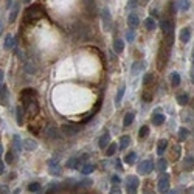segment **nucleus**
<instances>
[{
    "label": "nucleus",
    "instance_id": "1",
    "mask_svg": "<svg viewBox=\"0 0 194 194\" xmlns=\"http://www.w3.org/2000/svg\"><path fill=\"white\" fill-rule=\"evenodd\" d=\"M172 42H174V34L172 36H166V38L163 39V42L160 43L158 58H157V67H158V70H163L166 67V62H168L169 54H171Z\"/></svg>",
    "mask_w": 194,
    "mask_h": 194
},
{
    "label": "nucleus",
    "instance_id": "2",
    "mask_svg": "<svg viewBox=\"0 0 194 194\" xmlns=\"http://www.w3.org/2000/svg\"><path fill=\"white\" fill-rule=\"evenodd\" d=\"M45 16V11L42 8V5H31L25 9V16H23V25L25 23H30V22H34L39 20L40 17Z\"/></svg>",
    "mask_w": 194,
    "mask_h": 194
},
{
    "label": "nucleus",
    "instance_id": "3",
    "mask_svg": "<svg viewBox=\"0 0 194 194\" xmlns=\"http://www.w3.org/2000/svg\"><path fill=\"white\" fill-rule=\"evenodd\" d=\"M72 36L78 42H85L89 39V27H85L82 22H76L72 27Z\"/></svg>",
    "mask_w": 194,
    "mask_h": 194
},
{
    "label": "nucleus",
    "instance_id": "4",
    "mask_svg": "<svg viewBox=\"0 0 194 194\" xmlns=\"http://www.w3.org/2000/svg\"><path fill=\"white\" fill-rule=\"evenodd\" d=\"M20 101H22L23 107H27L28 104L38 101V92L34 89H23L20 93Z\"/></svg>",
    "mask_w": 194,
    "mask_h": 194
},
{
    "label": "nucleus",
    "instance_id": "5",
    "mask_svg": "<svg viewBox=\"0 0 194 194\" xmlns=\"http://www.w3.org/2000/svg\"><path fill=\"white\" fill-rule=\"evenodd\" d=\"M138 185H140V180H138L137 176H129L124 180V186H126V193L127 194H137Z\"/></svg>",
    "mask_w": 194,
    "mask_h": 194
},
{
    "label": "nucleus",
    "instance_id": "6",
    "mask_svg": "<svg viewBox=\"0 0 194 194\" xmlns=\"http://www.w3.org/2000/svg\"><path fill=\"white\" fill-rule=\"evenodd\" d=\"M154 168H155V165L151 158H149V160H143V161L137 166V169H138L140 174H151V172L154 171Z\"/></svg>",
    "mask_w": 194,
    "mask_h": 194
},
{
    "label": "nucleus",
    "instance_id": "7",
    "mask_svg": "<svg viewBox=\"0 0 194 194\" xmlns=\"http://www.w3.org/2000/svg\"><path fill=\"white\" fill-rule=\"evenodd\" d=\"M158 191L161 194H165V193H168L169 191V176L168 174H160V179H158Z\"/></svg>",
    "mask_w": 194,
    "mask_h": 194
},
{
    "label": "nucleus",
    "instance_id": "8",
    "mask_svg": "<svg viewBox=\"0 0 194 194\" xmlns=\"http://www.w3.org/2000/svg\"><path fill=\"white\" fill-rule=\"evenodd\" d=\"M160 25H161V30H163L165 38L174 34V20H171V19H165V20H161Z\"/></svg>",
    "mask_w": 194,
    "mask_h": 194
},
{
    "label": "nucleus",
    "instance_id": "9",
    "mask_svg": "<svg viewBox=\"0 0 194 194\" xmlns=\"http://www.w3.org/2000/svg\"><path fill=\"white\" fill-rule=\"evenodd\" d=\"M48 168H50V172L53 176H61V168H59V158L58 157H51L48 160Z\"/></svg>",
    "mask_w": 194,
    "mask_h": 194
},
{
    "label": "nucleus",
    "instance_id": "10",
    "mask_svg": "<svg viewBox=\"0 0 194 194\" xmlns=\"http://www.w3.org/2000/svg\"><path fill=\"white\" fill-rule=\"evenodd\" d=\"M101 19H103V25H104V30H110V27H112V17H110V13H109V9L107 8H104L103 11H101Z\"/></svg>",
    "mask_w": 194,
    "mask_h": 194
},
{
    "label": "nucleus",
    "instance_id": "11",
    "mask_svg": "<svg viewBox=\"0 0 194 194\" xmlns=\"http://www.w3.org/2000/svg\"><path fill=\"white\" fill-rule=\"evenodd\" d=\"M45 135H47L50 140H56V138H59L58 127H56V126H53V124H48V126L45 127Z\"/></svg>",
    "mask_w": 194,
    "mask_h": 194
},
{
    "label": "nucleus",
    "instance_id": "12",
    "mask_svg": "<svg viewBox=\"0 0 194 194\" xmlns=\"http://www.w3.org/2000/svg\"><path fill=\"white\" fill-rule=\"evenodd\" d=\"M25 110H27V114H28L30 118H34V116L39 114V103L38 101H34V103L28 104V106L25 107Z\"/></svg>",
    "mask_w": 194,
    "mask_h": 194
},
{
    "label": "nucleus",
    "instance_id": "13",
    "mask_svg": "<svg viewBox=\"0 0 194 194\" xmlns=\"http://www.w3.org/2000/svg\"><path fill=\"white\" fill-rule=\"evenodd\" d=\"M127 25L130 27V30H135V28L140 25V17H138L135 13H130L129 17H127Z\"/></svg>",
    "mask_w": 194,
    "mask_h": 194
},
{
    "label": "nucleus",
    "instance_id": "14",
    "mask_svg": "<svg viewBox=\"0 0 194 194\" xmlns=\"http://www.w3.org/2000/svg\"><path fill=\"white\" fill-rule=\"evenodd\" d=\"M81 130V127L79 126H72V124H62V132L65 134V135H75Z\"/></svg>",
    "mask_w": 194,
    "mask_h": 194
},
{
    "label": "nucleus",
    "instance_id": "15",
    "mask_svg": "<svg viewBox=\"0 0 194 194\" xmlns=\"http://www.w3.org/2000/svg\"><path fill=\"white\" fill-rule=\"evenodd\" d=\"M8 87L3 84L2 87H0V104L2 106H8Z\"/></svg>",
    "mask_w": 194,
    "mask_h": 194
},
{
    "label": "nucleus",
    "instance_id": "16",
    "mask_svg": "<svg viewBox=\"0 0 194 194\" xmlns=\"http://www.w3.org/2000/svg\"><path fill=\"white\" fill-rule=\"evenodd\" d=\"M98 145H100V148L101 149H106L109 145H110V135L106 132V134H103L101 137H100V140H98Z\"/></svg>",
    "mask_w": 194,
    "mask_h": 194
},
{
    "label": "nucleus",
    "instance_id": "17",
    "mask_svg": "<svg viewBox=\"0 0 194 194\" xmlns=\"http://www.w3.org/2000/svg\"><path fill=\"white\" fill-rule=\"evenodd\" d=\"M190 39H191V28H190V27H185V28L180 31V40H182L183 43H186V42H190Z\"/></svg>",
    "mask_w": 194,
    "mask_h": 194
},
{
    "label": "nucleus",
    "instance_id": "18",
    "mask_svg": "<svg viewBox=\"0 0 194 194\" xmlns=\"http://www.w3.org/2000/svg\"><path fill=\"white\" fill-rule=\"evenodd\" d=\"M22 148H25L27 151H34V149L38 148V145H36L34 140H28V138H25V140H22Z\"/></svg>",
    "mask_w": 194,
    "mask_h": 194
},
{
    "label": "nucleus",
    "instance_id": "19",
    "mask_svg": "<svg viewBox=\"0 0 194 194\" xmlns=\"http://www.w3.org/2000/svg\"><path fill=\"white\" fill-rule=\"evenodd\" d=\"M79 163H81V158L79 157H72V158H69L67 160V168H70V169H76L79 168Z\"/></svg>",
    "mask_w": 194,
    "mask_h": 194
},
{
    "label": "nucleus",
    "instance_id": "20",
    "mask_svg": "<svg viewBox=\"0 0 194 194\" xmlns=\"http://www.w3.org/2000/svg\"><path fill=\"white\" fill-rule=\"evenodd\" d=\"M183 169H185V171H193L194 169V157L188 155V157L183 160Z\"/></svg>",
    "mask_w": 194,
    "mask_h": 194
},
{
    "label": "nucleus",
    "instance_id": "21",
    "mask_svg": "<svg viewBox=\"0 0 194 194\" xmlns=\"http://www.w3.org/2000/svg\"><path fill=\"white\" fill-rule=\"evenodd\" d=\"M5 48H6V50L16 48V39L13 38V34H8V36L5 38Z\"/></svg>",
    "mask_w": 194,
    "mask_h": 194
},
{
    "label": "nucleus",
    "instance_id": "22",
    "mask_svg": "<svg viewBox=\"0 0 194 194\" xmlns=\"http://www.w3.org/2000/svg\"><path fill=\"white\" fill-rule=\"evenodd\" d=\"M166 148H168V140L161 138V140L158 141V145H157V152H158V155H160V157H161V154L166 151Z\"/></svg>",
    "mask_w": 194,
    "mask_h": 194
},
{
    "label": "nucleus",
    "instance_id": "23",
    "mask_svg": "<svg viewBox=\"0 0 194 194\" xmlns=\"http://www.w3.org/2000/svg\"><path fill=\"white\" fill-rule=\"evenodd\" d=\"M165 120H166V116L163 115V114H154V116H152V124H155V126H160V124H163L165 123Z\"/></svg>",
    "mask_w": 194,
    "mask_h": 194
},
{
    "label": "nucleus",
    "instance_id": "24",
    "mask_svg": "<svg viewBox=\"0 0 194 194\" xmlns=\"http://www.w3.org/2000/svg\"><path fill=\"white\" fill-rule=\"evenodd\" d=\"M17 13H19V2H14V5H13V9H11V13H9V22H14L16 20V17H17Z\"/></svg>",
    "mask_w": 194,
    "mask_h": 194
},
{
    "label": "nucleus",
    "instance_id": "25",
    "mask_svg": "<svg viewBox=\"0 0 194 194\" xmlns=\"http://www.w3.org/2000/svg\"><path fill=\"white\" fill-rule=\"evenodd\" d=\"M95 171V165H92V163H84L82 166H81V172L84 174V176H87V174H90V172H93Z\"/></svg>",
    "mask_w": 194,
    "mask_h": 194
},
{
    "label": "nucleus",
    "instance_id": "26",
    "mask_svg": "<svg viewBox=\"0 0 194 194\" xmlns=\"http://www.w3.org/2000/svg\"><path fill=\"white\" fill-rule=\"evenodd\" d=\"M114 50L116 53H123V50H124V40L123 39H115L114 40Z\"/></svg>",
    "mask_w": 194,
    "mask_h": 194
},
{
    "label": "nucleus",
    "instance_id": "27",
    "mask_svg": "<svg viewBox=\"0 0 194 194\" xmlns=\"http://www.w3.org/2000/svg\"><path fill=\"white\" fill-rule=\"evenodd\" d=\"M23 69H25V72L30 73V75H34V73H36V67H34V64L30 62V61H25V62H23Z\"/></svg>",
    "mask_w": 194,
    "mask_h": 194
},
{
    "label": "nucleus",
    "instance_id": "28",
    "mask_svg": "<svg viewBox=\"0 0 194 194\" xmlns=\"http://www.w3.org/2000/svg\"><path fill=\"white\" fill-rule=\"evenodd\" d=\"M13 145H14V151L16 152H20L22 151V140L19 135H14L13 137Z\"/></svg>",
    "mask_w": 194,
    "mask_h": 194
},
{
    "label": "nucleus",
    "instance_id": "29",
    "mask_svg": "<svg viewBox=\"0 0 194 194\" xmlns=\"http://www.w3.org/2000/svg\"><path fill=\"white\" fill-rule=\"evenodd\" d=\"M129 143H130V137H129V135H123V137L120 138V149L124 151V149L129 146Z\"/></svg>",
    "mask_w": 194,
    "mask_h": 194
},
{
    "label": "nucleus",
    "instance_id": "30",
    "mask_svg": "<svg viewBox=\"0 0 194 194\" xmlns=\"http://www.w3.org/2000/svg\"><path fill=\"white\" fill-rule=\"evenodd\" d=\"M155 166H157V169H158L160 172H165V171H166V168H168V161H166L165 158H161V157H160V158L157 160V165H155Z\"/></svg>",
    "mask_w": 194,
    "mask_h": 194
},
{
    "label": "nucleus",
    "instance_id": "31",
    "mask_svg": "<svg viewBox=\"0 0 194 194\" xmlns=\"http://www.w3.org/2000/svg\"><path fill=\"white\" fill-rule=\"evenodd\" d=\"M145 27H146V30H149V31L155 30V27H157V22H155L154 17H148V19L145 20Z\"/></svg>",
    "mask_w": 194,
    "mask_h": 194
},
{
    "label": "nucleus",
    "instance_id": "32",
    "mask_svg": "<svg viewBox=\"0 0 194 194\" xmlns=\"http://www.w3.org/2000/svg\"><path fill=\"white\" fill-rule=\"evenodd\" d=\"M169 78H171V85H172V87H177V85L180 84V75H179L177 72H172Z\"/></svg>",
    "mask_w": 194,
    "mask_h": 194
},
{
    "label": "nucleus",
    "instance_id": "33",
    "mask_svg": "<svg viewBox=\"0 0 194 194\" xmlns=\"http://www.w3.org/2000/svg\"><path fill=\"white\" fill-rule=\"evenodd\" d=\"M59 188H62L61 186V183H50L48 185V190H47V194H54V193H58L59 191Z\"/></svg>",
    "mask_w": 194,
    "mask_h": 194
},
{
    "label": "nucleus",
    "instance_id": "34",
    "mask_svg": "<svg viewBox=\"0 0 194 194\" xmlns=\"http://www.w3.org/2000/svg\"><path fill=\"white\" fill-rule=\"evenodd\" d=\"M16 118H17V123L22 126L23 124V109L19 106V107H16Z\"/></svg>",
    "mask_w": 194,
    "mask_h": 194
},
{
    "label": "nucleus",
    "instance_id": "35",
    "mask_svg": "<svg viewBox=\"0 0 194 194\" xmlns=\"http://www.w3.org/2000/svg\"><path fill=\"white\" fill-rule=\"evenodd\" d=\"M134 118H135V115L132 114V112H129V114H126V116H124V120H123V124L127 127V126H130L132 124V121H134Z\"/></svg>",
    "mask_w": 194,
    "mask_h": 194
},
{
    "label": "nucleus",
    "instance_id": "36",
    "mask_svg": "<svg viewBox=\"0 0 194 194\" xmlns=\"http://www.w3.org/2000/svg\"><path fill=\"white\" fill-rule=\"evenodd\" d=\"M172 152H171V157H172V160L176 161V160H179V157H180V146L179 145H176V146H172V149H171Z\"/></svg>",
    "mask_w": 194,
    "mask_h": 194
},
{
    "label": "nucleus",
    "instance_id": "37",
    "mask_svg": "<svg viewBox=\"0 0 194 194\" xmlns=\"http://www.w3.org/2000/svg\"><path fill=\"white\" fill-rule=\"evenodd\" d=\"M124 90H126V85H121V87L118 89V93H116V96H115V104L116 106L120 104V101H121V98H123V95H124Z\"/></svg>",
    "mask_w": 194,
    "mask_h": 194
},
{
    "label": "nucleus",
    "instance_id": "38",
    "mask_svg": "<svg viewBox=\"0 0 194 194\" xmlns=\"http://www.w3.org/2000/svg\"><path fill=\"white\" fill-rule=\"evenodd\" d=\"M135 158H137V152H130V154H127L126 157H124V163L132 165V163L135 161Z\"/></svg>",
    "mask_w": 194,
    "mask_h": 194
},
{
    "label": "nucleus",
    "instance_id": "39",
    "mask_svg": "<svg viewBox=\"0 0 194 194\" xmlns=\"http://www.w3.org/2000/svg\"><path fill=\"white\" fill-rule=\"evenodd\" d=\"M116 148H118V146H116L115 143H110V145L107 146V151H106V155H107V157H112V155H114V154H115V152H116Z\"/></svg>",
    "mask_w": 194,
    "mask_h": 194
},
{
    "label": "nucleus",
    "instance_id": "40",
    "mask_svg": "<svg viewBox=\"0 0 194 194\" xmlns=\"http://www.w3.org/2000/svg\"><path fill=\"white\" fill-rule=\"evenodd\" d=\"M188 100H190V98H188V95H186V93H182V95H179V96H177V103H179V104H182V106H185V104L188 103Z\"/></svg>",
    "mask_w": 194,
    "mask_h": 194
},
{
    "label": "nucleus",
    "instance_id": "41",
    "mask_svg": "<svg viewBox=\"0 0 194 194\" xmlns=\"http://www.w3.org/2000/svg\"><path fill=\"white\" fill-rule=\"evenodd\" d=\"M39 190H40V183H38V182H33L28 185V191H31V193H36Z\"/></svg>",
    "mask_w": 194,
    "mask_h": 194
},
{
    "label": "nucleus",
    "instance_id": "42",
    "mask_svg": "<svg viewBox=\"0 0 194 194\" xmlns=\"http://www.w3.org/2000/svg\"><path fill=\"white\" fill-rule=\"evenodd\" d=\"M148 134H149V127H148V126H143V127L140 129V132H138V137H140V138H145Z\"/></svg>",
    "mask_w": 194,
    "mask_h": 194
},
{
    "label": "nucleus",
    "instance_id": "43",
    "mask_svg": "<svg viewBox=\"0 0 194 194\" xmlns=\"http://www.w3.org/2000/svg\"><path fill=\"white\" fill-rule=\"evenodd\" d=\"M186 137H188V130H186V127H182L179 130V138L183 141V140H186Z\"/></svg>",
    "mask_w": 194,
    "mask_h": 194
},
{
    "label": "nucleus",
    "instance_id": "44",
    "mask_svg": "<svg viewBox=\"0 0 194 194\" xmlns=\"http://www.w3.org/2000/svg\"><path fill=\"white\" fill-rule=\"evenodd\" d=\"M76 186H92V180L90 179H84L82 182H79V183H76Z\"/></svg>",
    "mask_w": 194,
    "mask_h": 194
},
{
    "label": "nucleus",
    "instance_id": "45",
    "mask_svg": "<svg viewBox=\"0 0 194 194\" xmlns=\"http://www.w3.org/2000/svg\"><path fill=\"white\" fill-rule=\"evenodd\" d=\"M141 67H143V65H141V62H135V64H134V67H132V75L138 73V72L141 70Z\"/></svg>",
    "mask_w": 194,
    "mask_h": 194
},
{
    "label": "nucleus",
    "instance_id": "46",
    "mask_svg": "<svg viewBox=\"0 0 194 194\" xmlns=\"http://www.w3.org/2000/svg\"><path fill=\"white\" fill-rule=\"evenodd\" d=\"M152 75H151V73H146V75H145V79H143V84H145V87H146V85H148V84H151V82H152Z\"/></svg>",
    "mask_w": 194,
    "mask_h": 194
},
{
    "label": "nucleus",
    "instance_id": "47",
    "mask_svg": "<svg viewBox=\"0 0 194 194\" xmlns=\"http://www.w3.org/2000/svg\"><path fill=\"white\" fill-rule=\"evenodd\" d=\"M13 160H14V154H13V149H11L9 152H6V163H8V165H11V163H13Z\"/></svg>",
    "mask_w": 194,
    "mask_h": 194
},
{
    "label": "nucleus",
    "instance_id": "48",
    "mask_svg": "<svg viewBox=\"0 0 194 194\" xmlns=\"http://www.w3.org/2000/svg\"><path fill=\"white\" fill-rule=\"evenodd\" d=\"M126 39H127L129 42H132V40L135 39V36H134V30H127V31H126Z\"/></svg>",
    "mask_w": 194,
    "mask_h": 194
},
{
    "label": "nucleus",
    "instance_id": "49",
    "mask_svg": "<svg viewBox=\"0 0 194 194\" xmlns=\"http://www.w3.org/2000/svg\"><path fill=\"white\" fill-rule=\"evenodd\" d=\"M28 129H30V132H31V134H34V135H39V134H40V129L36 127V126H33V124H31Z\"/></svg>",
    "mask_w": 194,
    "mask_h": 194
},
{
    "label": "nucleus",
    "instance_id": "50",
    "mask_svg": "<svg viewBox=\"0 0 194 194\" xmlns=\"http://www.w3.org/2000/svg\"><path fill=\"white\" fill-rule=\"evenodd\" d=\"M179 5H180V8H182L183 11H186V9L190 8V2H179Z\"/></svg>",
    "mask_w": 194,
    "mask_h": 194
},
{
    "label": "nucleus",
    "instance_id": "51",
    "mask_svg": "<svg viewBox=\"0 0 194 194\" xmlns=\"http://www.w3.org/2000/svg\"><path fill=\"white\" fill-rule=\"evenodd\" d=\"M9 193V188L6 185H0V194H8Z\"/></svg>",
    "mask_w": 194,
    "mask_h": 194
},
{
    "label": "nucleus",
    "instance_id": "52",
    "mask_svg": "<svg viewBox=\"0 0 194 194\" xmlns=\"http://www.w3.org/2000/svg\"><path fill=\"white\" fill-rule=\"evenodd\" d=\"M110 194H121V190H120L118 186H114V188L110 190Z\"/></svg>",
    "mask_w": 194,
    "mask_h": 194
},
{
    "label": "nucleus",
    "instance_id": "53",
    "mask_svg": "<svg viewBox=\"0 0 194 194\" xmlns=\"http://www.w3.org/2000/svg\"><path fill=\"white\" fill-rule=\"evenodd\" d=\"M110 180H112V182H114V183H115V185H118V183H120V182H121V180H120V177H118V176H112V179H110Z\"/></svg>",
    "mask_w": 194,
    "mask_h": 194
},
{
    "label": "nucleus",
    "instance_id": "54",
    "mask_svg": "<svg viewBox=\"0 0 194 194\" xmlns=\"http://www.w3.org/2000/svg\"><path fill=\"white\" fill-rule=\"evenodd\" d=\"M3 76H5V73H3V70L0 69V87L3 85Z\"/></svg>",
    "mask_w": 194,
    "mask_h": 194
},
{
    "label": "nucleus",
    "instance_id": "55",
    "mask_svg": "<svg viewBox=\"0 0 194 194\" xmlns=\"http://www.w3.org/2000/svg\"><path fill=\"white\" fill-rule=\"evenodd\" d=\"M3 172H5V165H3V161L0 160V176H2Z\"/></svg>",
    "mask_w": 194,
    "mask_h": 194
},
{
    "label": "nucleus",
    "instance_id": "56",
    "mask_svg": "<svg viewBox=\"0 0 194 194\" xmlns=\"http://www.w3.org/2000/svg\"><path fill=\"white\" fill-rule=\"evenodd\" d=\"M191 81L194 82V62H193V65H191Z\"/></svg>",
    "mask_w": 194,
    "mask_h": 194
},
{
    "label": "nucleus",
    "instance_id": "57",
    "mask_svg": "<svg viewBox=\"0 0 194 194\" xmlns=\"http://www.w3.org/2000/svg\"><path fill=\"white\" fill-rule=\"evenodd\" d=\"M127 3H129V6H130V8H134V6H137V5H138L137 2H127Z\"/></svg>",
    "mask_w": 194,
    "mask_h": 194
},
{
    "label": "nucleus",
    "instance_id": "58",
    "mask_svg": "<svg viewBox=\"0 0 194 194\" xmlns=\"http://www.w3.org/2000/svg\"><path fill=\"white\" fill-rule=\"evenodd\" d=\"M186 194H194V186H191V188H188V191H186Z\"/></svg>",
    "mask_w": 194,
    "mask_h": 194
},
{
    "label": "nucleus",
    "instance_id": "59",
    "mask_svg": "<svg viewBox=\"0 0 194 194\" xmlns=\"http://www.w3.org/2000/svg\"><path fill=\"white\" fill-rule=\"evenodd\" d=\"M165 194H177V191H176V190H169L168 193H165Z\"/></svg>",
    "mask_w": 194,
    "mask_h": 194
},
{
    "label": "nucleus",
    "instance_id": "60",
    "mask_svg": "<svg viewBox=\"0 0 194 194\" xmlns=\"http://www.w3.org/2000/svg\"><path fill=\"white\" fill-rule=\"evenodd\" d=\"M2 155H3V146H2V143H0V158H2Z\"/></svg>",
    "mask_w": 194,
    "mask_h": 194
},
{
    "label": "nucleus",
    "instance_id": "61",
    "mask_svg": "<svg viewBox=\"0 0 194 194\" xmlns=\"http://www.w3.org/2000/svg\"><path fill=\"white\" fill-rule=\"evenodd\" d=\"M3 33V22H0V34Z\"/></svg>",
    "mask_w": 194,
    "mask_h": 194
},
{
    "label": "nucleus",
    "instance_id": "62",
    "mask_svg": "<svg viewBox=\"0 0 194 194\" xmlns=\"http://www.w3.org/2000/svg\"><path fill=\"white\" fill-rule=\"evenodd\" d=\"M191 58H193V62H194V47H193V54H191Z\"/></svg>",
    "mask_w": 194,
    "mask_h": 194
},
{
    "label": "nucleus",
    "instance_id": "63",
    "mask_svg": "<svg viewBox=\"0 0 194 194\" xmlns=\"http://www.w3.org/2000/svg\"><path fill=\"white\" fill-rule=\"evenodd\" d=\"M146 194H154L152 191H146Z\"/></svg>",
    "mask_w": 194,
    "mask_h": 194
}]
</instances>
